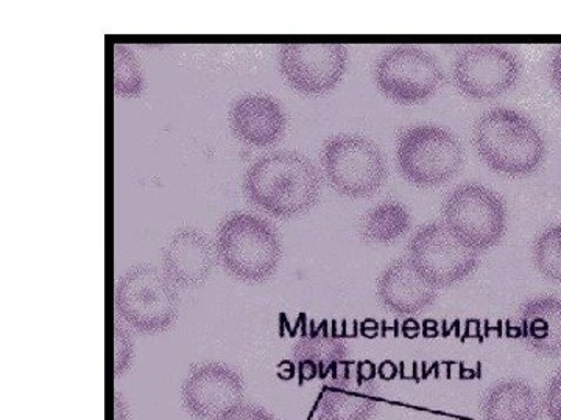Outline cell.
Instances as JSON below:
<instances>
[{
	"label": "cell",
	"mask_w": 561,
	"mask_h": 420,
	"mask_svg": "<svg viewBox=\"0 0 561 420\" xmlns=\"http://www.w3.org/2000/svg\"><path fill=\"white\" fill-rule=\"evenodd\" d=\"M411 223V212L404 205L382 202L365 213L360 223V235L367 242L389 245L402 237Z\"/></svg>",
	"instance_id": "20"
},
{
	"label": "cell",
	"mask_w": 561,
	"mask_h": 420,
	"mask_svg": "<svg viewBox=\"0 0 561 420\" xmlns=\"http://www.w3.org/2000/svg\"><path fill=\"white\" fill-rule=\"evenodd\" d=\"M133 353V340L130 334L121 326L119 323L114 326V374L121 377L124 372L130 370Z\"/></svg>",
	"instance_id": "23"
},
{
	"label": "cell",
	"mask_w": 561,
	"mask_h": 420,
	"mask_svg": "<svg viewBox=\"0 0 561 420\" xmlns=\"http://www.w3.org/2000/svg\"><path fill=\"white\" fill-rule=\"evenodd\" d=\"M549 75H551L553 90L561 97V46L552 51L551 62H549Z\"/></svg>",
	"instance_id": "26"
},
{
	"label": "cell",
	"mask_w": 561,
	"mask_h": 420,
	"mask_svg": "<svg viewBox=\"0 0 561 420\" xmlns=\"http://www.w3.org/2000/svg\"><path fill=\"white\" fill-rule=\"evenodd\" d=\"M542 408L549 420H561V371L546 386Z\"/></svg>",
	"instance_id": "24"
},
{
	"label": "cell",
	"mask_w": 561,
	"mask_h": 420,
	"mask_svg": "<svg viewBox=\"0 0 561 420\" xmlns=\"http://www.w3.org/2000/svg\"><path fill=\"white\" fill-rule=\"evenodd\" d=\"M114 304L125 323L140 334H160L180 315L176 287L158 268L139 264L125 272L116 285Z\"/></svg>",
	"instance_id": "4"
},
{
	"label": "cell",
	"mask_w": 561,
	"mask_h": 420,
	"mask_svg": "<svg viewBox=\"0 0 561 420\" xmlns=\"http://www.w3.org/2000/svg\"><path fill=\"white\" fill-rule=\"evenodd\" d=\"M280 75L291 90L324 95L341 84L348 66L343 44H284L278 54Z\"/></svg>",
	"instance_id": "11"
},
{
	"label": "cell",
	"mask_w": 561,
	"mask_h": 420,
	"mask_svg": "<svg viewBox=\"0 0 561 420\" xmlns=\"http://www.w3.org/2000/svg\"><path fill=\"white\" fill-rule=\"evenodd\" d=\"M114 419L116 420H130V410H128L127 401L122 399L121 394H116L114 400Z\"/></svg>",
	"instance_id": "27"
},
{
	"label": "cell",
	"mask_w": 561,
	"mask_h": 420,
	"mask_svg": "<svg viewBox=\"0 0 561 420\" xmlns=\"http://www.w3.org/2000/svg\"><path fill=\"white\" fill-rule=\"evenodd\" d=\"M445 70L430 51L398 46L383 51L376 62L375 81L389 101L419 105L440 91Z\"/></svg>",
	"instance_id": "8"
},
{
	"label": "cell",
	"mask_w": 561,
	"mask_h": 420,
	"mask_svg": "<svg viewBox=\"0 0 561 420\" xmlns=\"http://www.w3.org/2000/svg\"><path fill=\"white\" fill-rule=\"evenodd\" d=\"M485 420H540L537 393L523 381H505L490 389L483 400Z\"/></svg>",
	"instance_id": "18"
},
{
	"label": "cell",
	"mask_w": 561,
	"mask_h": 420,
	"mask_svg": "<svg viewBox=\"0 0 561 420\" xmlns=\"http://www.w3.org/2000/svg\"><path fill=\"white\" fill-rule=\"evenodd\" d=\"M375 386L362 372L337 377L324 388L317 420H368L376 412Z\"/></svg>",
	"instance_id": "16"
},
{
	"label": "cell",
	"mask_w": 561,
	"mask_h": 420,
	"mask_svg": "<svg viewBox=\"0 0 561 420\" xmlns=\"http://www.w3.org/2000/svg\"><path fill=\"white\" fill-rule=\"evenodd\" d=\"M443 220L468 248H494L507 231V208L501 195L478 183L457 187L443 202Z\"/></svg>",
	"instance_id": "7"
},
{
	"label": "cell",
	"mask_w": 561,
	"mask_h": 420,
	"mask_svg": "<svg viewBox=\"0 0 561 420\" xmlns=\"http://www.w3.org/2000/svg\"><path fill=\"white\" fill-rule=\"evenodd\" d=\"M245 386L239 372L221 363L192 368L181 386V400L194 418L217 420L242 404Z\"/></svg>",
	"instance_id": "12"
},
{
	"label": "cell",
	"mask_w": 561,
	"mask_h": 420,
	"mask_svg": "<svg viewBox=\"0 0 561 420\" xmlns=\"http://www.w3.org/2000/svg\"><path fill=\"white\" fill-rule=\"evenodd\" d=\"M397 164L413 186L434 189L459 175L465 165V149L451 131L420 125L398 136Z\"/></svg>",
	"instance_id": "5"
},
{
	"label": "cell",
	"mask_w": 561,
	"mask_h": 420,
	"mask_svg": "<svg viewBox=\"0 0 561 420\" xmlns=\"http://www.w3.org/2000/svg\"><path fill=\"white\" fill-rule=\"evenodd\" d=\"M378 298L383 307L397 315H413L437 300L432 287L409 259L391 261L378 280Z\"/></svg>",
	"instance_id": "15"
},
{
	"label": "cell",
	"mask_w": 561,
	"mask_h": 420,
	"mask_svg": "<svg viewBox=\"0 0 561 420\" xmlns=\"http://www.w3.org/2000/svg\"><path fill=\"white\" fill-rule=\"evenodd\" d=\"M216 267L213 245L202 231L181 228L162 249V270L179 289H197Z\"/></svg>",
	"instance_id": "13"
},
{
	"label": "cell",
	"mask_w": 561,
	"mask_h": 420,
	"mask_svg": "<svg viewBox=\"0 0 561 420\" xmlns=\"http://www.w3.org/2000/svg\"><path fill=\"white\" fill-rule=\"evenodd\" d=\"M230 124L236 138L250 145L268 147L283 138L287 128V116L275 98L249 94L231 106Z\"/></svg>",
	"instance_id": "14"
},
{
	"label": "cell",
	"mask_w": 561,
	"mask_h": 420,
	"mask_svg": "<svg viewBox=\"0 0 561 420\" xmlns=\"http://www.w3.org/2000/svg\"><path fill=\"white\" fill-rule=\"evenodd\" d=\"M217 420H276L271 412L264 408L256 407V405L239 404L232 407L231 410L221 415Z\"/></svg>",
	"instance_id": "25"
},
{
	"label": "cell",
	"mask_w": 561,
	"mask_h": 420,
	"mask_svg": "<svg viewBox=\"0 0 561 420\" xmlns=\"http://www.w3.org/2000/svg\"><path fill=\"white\" fill-rule=\"evenodd\" d=\"M321 165L332 189L351 200L378 194L389 178L386 154L360 135L334 136L324 143Z\"/></svg>",
	"instance_id": "6"
},
{
	"label": "cell",
	"mask_w": 561,
	"mask_h": 420,
	"mask_svg": "<svg viewBox=\"0 0 561 420\" xmlns=\"http://www.w3.org/2000/svg\"><path fill=\"white\" fill-rule=\"evenodd\" d=\"M144 91V73L139 58L130 47H114V92L121 97H139Z\"/></svg>",
	"instance_id": "21"
},
{
	"label": "cell",
	"mask_w": 561,
	"mask_h": 420,
	"mask_svg": "<svg viewBox=\"0 0 561 420\" xmlns=\"http://www.w3.org/2000/svg\"><path fill=\"white\" fill-rule=\"evenodd\" d=\"M472 143L483 164L507 178L534 175L548 153L540 128L529 117L507 108L482 114L472 127Z\"/></svg>",
	"instance_id": "2"
},
{
	"label": "cell",
	"mask_w": 561,
	"mask_h": 420,
	"mask_svg": "<svg viewBox=\"0 0 561 420\" xmlns=\"http://www.w3.org/2000/svg\"><path fill=\"white\" fill-rule=\"evenodd\" d=\"M522 337L535 352L561 355V300L542 296L527 302L519 312Z\"/></svg>",
	"instance_id": "17"
},
{
	"label": "cell",
	"mask_w": 561,
	"mask_h": 420,
	"mask_svg": "<svg viewBox=\"0 0 561 420\" xmlns=\"http://www.w3.org/2000/svg\"><path fill=\"white\" fill-rule=\"evenodd\" d=\"M216 249L225 270L245 282L271 279L283 257L278 231L251 213L225 219L217 231Z\"/></svg>",
	"instance_id": "3"
},
{
	"label": "cell",
	"mask_w": 561,
	"mask_h": 420,
	"mask_svg": "<svg viewBox=\"0 0 561 420\" xmlns=\"http://www.w3.org/2000/svg\"><path fill=\"white\" fill-rule=\"evenodd\" d=\"M408 250L415 270L437 290L456 285L479 267V254L457 238L445 223L420 228L409 241Z\"/></svg>",
	"instance_id": "9"
},
{
	"label": "cell",
	"mask_w": 561,
	"mask_h": 420,
	"mask_svg": "<svg viewBox=\"0 0 561 420\" xmlns=\"http://www.w3.org/2000/svg\"><path fill=\"white\" fill-rule=\"evenodd\" d=\"M534 261L542 278L561 285V224L546 228L534 243Z\"/></svg>",
	"instance_id": "22"
},
{
	"label": "cell",
	"mask_w": 561,
	"mask_h": 420,
	"mask_svg": "<svg viewBox=\"0 0 561 420\" xmlns=\"http://www.w3.org/2000/svg\"><path fill=\"white\" fill-rule=\"evenodd\" d=\"M243 191L254 205L279 219H294L316 208L321 176L313 162L298 151H275L250 165Z\"/></svg>",
	"instance_id": "1"
},
{
	"label": "cell",
	"mask_w": 561,
	"mask_h": 420,
	"mask_svg": "<svg viewBox=\"0 0 561 420\" xmlns=\"http://www.w3.org/2000/svg\"><path fill=\"white\" fill-rule=\"evenodd\" d=\"M295 361L298 364V372L305 381L309 378H324L327 375L335 374L339 364L345 360V342L337 337L328 335H311L301 338L295 345Z\"/></svg>",
	"instance_id": "19"
},
{
	"label": "cell",
	"mask_w": 561,
	"mask_h": 420,
	"mask_svg": "<svg viewBox=\"0 0 561 420\" xmlns=\"http://www.w3.org/2000/svg\"><path fill=\"white\" fill-rule=\"evenodd\" d=\"M453 75L457 90L465 97L494 101L518 83L522 62L504 47L470 46L457 55Z\"/></svg>",
	"instance_id": "10"
}]
</instances>
